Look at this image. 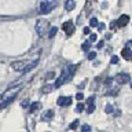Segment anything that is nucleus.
<instances>
[{
	"label": "nucleus",
	"mask_w": 132,
	"mask_h": 132,
	"mask_svg": "<svg viewBox=\"0 0 132 132\" xmlns=\"http://www.w3.org/2000/svg\"><path fill=\"white\" fill-rule=\"evenodd\" d=\"M21 105H22V107H26V106L29 105V102H28V101H23L22 103H21Z\"/></svg>",
	"instance_id": "35"
},
{
	"label": "nucleus",
	"mask_w": 132,
	"mask_h": 132,
	"mask_svg": "<svg viewBox=\"0 0 132 132\" xmlns=\"http://www.w3.org/2000/svg\"><path fill=\"white\" fill-rule=\"evenodd\" d=\"M95 40H96V35H95V33H91L89 35V41L92 43V41H95Z\"/></svg>",
	"instance_id": "29"
},
{
	"label": "nucleus",
	"mask_w": 132,
	"mask_h": 132,
	"mask_svg": "<svg viewBox=\"0 0 132 132\" xmlns=\"http://www.w3.org/2000/svg\"><path fill=\"white\" fill-rule=\"evenodd\" d=\"M56 32H58V28H56V26H52L51 29H50V33H48V37H50V39H52V37H54V36H55V35H56Z\"/></svg>",
	"instance_id": "17"
},
{
	"label": "nucleus",
	"mask_w": 132,
	"mask_h": 132,
	"mask_svg": "<svg viewBox=\"0 0 132 132\" xmlns=\"http://www.w3.org/2000/svg\"><path fill=\"white\" fill-rule=\"evenodd\" d=\"M26 66H28V62H25V61H16V62H12L11 63V68L15 72H23Z\"/></svg>",
	"instance_id": "4"
},
{
	"label": "nucleus",
	"mask_w": 132,
	"mask_h": 132,
	"mask_svg": "<svg viewBox=\"0 0 132 132\" xmlns=\"http://www.w3.org/2000/svg\"><path fill=\"white\" fill-rule=\"evenodd\" d=\"M39 107H40V103L39 102H33L32 105H30V107H29V111H30V113H35Z\"/></svg>",
	"instance_id": "16"
},
{
	"label": "nucleus",
	"mask_w": 132,
	"mask_h": 132,
	"mask_svg": "<svg viewBox=\"0 0 132 132\" xmlns=\"http://www.w3.org/2000/svg\"><path fill=\"white\" fill-rule=\"evenodd\" d=\"M55 6H56L55 0H52V2H47V0H44V2H41V4H40L39 12H40V14H48V12H51V10Z\"/></svg>",
	"instance_id": "3"
},
{
	"label": "nucleus",
	"mask_w": 132,
	"mask_h": 132,
	"mask_svg": "<svg viewBox=\"0 0 132 132\" xmlns=\"http://www.w3.org/2000/svg\"><path fill=\"white\" fill-rule=\"evenodd\" d=\"M52 89H54V85H44V87H43V92H44V94L51 92Z\"/></svg>",
	"instance_id": "19"
},
{
	"label": "nucleus",
	"mask_w": 132,
	"mask_h": 132,
	"mask_svg": "<svg viewBox=\"0 0 132 132\" xmlns=\"http://www.w3.org/2000/svg\"><path fill=\"white\" fill-rule=\"evenodd\" d=\"M78 125H80V121H78V120H74V121L69 125V128H70V129H76Z\"/></svg>",
	"instance_id": "20"
},
{
	"label": "nucleus",
	"mask_w": 132,
	"mask_h": 132,
	"mask_svg": "<svg viewBox=\"0 0 132 132\" xmlns=\"http://www.w3.org/2000/svg\"><path fill=\"white\" fill-rule=\"evenodd\" d=\"M74 7H76V2H74V0H66V2H65L66 11H72Z\"/></svg>",
	"instance_id": "15"
},
{
	"label": "nucleus",
	"mask_w": 132,
	"mask_h": 132,
	"mask_svg": "<svg viewBox=\"0 0 132 132\" xmlns=\"http://www.w3.org/2000/svg\"><path fill=\"white\" fill-rule=\"evenodd\" d=\"M37 65H39V59H35L33 62H30V63H28V66L25 68V70H23L22 73H28V72H30V70H32V69H35Z\"/></svg>",
	"instance_id": "14"
},
{
	"label": "nucleus",
	"mask_w": 132,
	"mask_h": 132,
	"mask_svg": "<svg viewBox=\"0 0 132 132\" xmlns=\"http://www.w3.org/2000/svg\"><path fill=\"white\" fill-rule=\"evenodd\" d=\"M84 33H85V35H89V33H91V29H89L88 26H85V28H84Z\"/></svg>",
	"instance_id": "33"
},
{
	"label": "nucleus",
	"mask_w": 132,
	"mask_h": 132,
	"mask_svg": "<svg viewBox=\"0 0 132 132\" xmlns=\"http://www.w3.org/2000/svg\"><path fill=\"white\" fill-rule=\"evenodd\" d=\"M105 28H106V26H105V23H99V25H98V29H99V30H101V32H102V30H103V29H105Z\"/></svg>",
	"instance_id": "32"
},
{
	"label": "nucleus",
	"mask_w": 132,
	"mask_h": 132,
	"mask_svg": "<svg viewBox=\"0 0 132 132\" xmlns=\"http://www.w3.org/2000/svg\"><path fill=\"white\" fill-rule=\"evenodd\" d=\"M103 44H105L103 41H99V43L96 44V48H102V47H103Z\"/></svg>",
	"instance_id": "34"
},
{
	"label": "nucleus",
	"mask_w": 132,
	"mask_h": 132,
	"mask_svg": "<svg viewBox=\"0 0 132 132\" xmlns=\"http://www.w3.org/2000/svg\"><path fill=\"white\" fill-rule=\"evenodd\" d=\"M116 80H117L118 84H127V82H129L131 81V76L128 73H121V74H118L117 77H116Z\"/></svg>",
	"instance_id": "5"
},
{
	"label": "nucleus",
	"mask_w": 132,
	"mask_h": 132,
	"mask_svg": "<svg viewBox=\"0 0 132 132\" xmlns=\"http://www.w3.org/2000/svg\"><path fill=\"white\" fill-rule=\"evenodd\" d=\"M76 99H77V101H82V99H84V95H82L81 92H78V94L76 95Z\"/></svg>",
	"instance_id": "30"
},
{
	"label": "nucleus",
	"mask_w": 132,
	"mask_h": 132,
	"mask_svg": "<svg viewBox=\"0 0 132 132\" xmlns=\"http://www.w3.org/2000/svg\"><path fill=\"white\" fill-rule=\"evenodd\" d=\"M111 81H113V78H111V77H107L106 80H105V84L109 85V84H111Z\"/></svg>",
	"instance_id": "31"
},
{
	"label": "nucleus",
	"mask_w": 132,
	"mask_h": 132,
	"mask_svg": "<svg viewBox=\"0 0 132 132\" xmlns=\"http://www.w3.org/2000/svg\"><path fill=\"white\" fill-rule=\"evenodd\" d=\"M131 88H132V82H131Z\"/></svg>",
	"instance_id": "37"
},
{
	"label": "nucleus",
	"mask_w": 132,
	"mask_h": 132,
	"mask_svg": "<svg viewBox=\"0 0 132 132\" xmlns=\"http://www.w3.org/2000/svg\"><path fill=\"white\" fill-rule=\"evenodd\" d=\"M128 22H129V16L125 15V14H122V15L118 18V21H117V25H118V26H127Z\"/></svg>",
	"instance_id": "11"
},
{
	"label": "nucleus",
	"mask_w": 132,
	"mask_h": 132,
	"mask_svg": "<svg viewBox=\"0 0 132 132\" xmlns=\"http://www.w3.org/2000/svg\"><path fill=\"white\" fill-rule=\"evenodd\" d=\"M127 47H129V48L132 47V41H128V43H127Z\"/></svg>",
	"instance_id": "36"
},
{
	"label": "nucleus",
	"mask_w": 132,
	"mask_h": 132,
	"mask_svg": "<svg viewBox=\"0 0 132 132\" xmlns=\"http://www.w3.org/2000/svg\"><path fill=\"white\" fill-rule=\"evenodd\" d=\"M45 78L47 80H52V78H55V72H48L45 74Z\"/></svg>",
	"instance_id": "23"
},
{
	"label": "nucleus",
	"mask_w": 132,
	"mask_h": 132,
	"mask_svg": "<svg viewBox=\"0 0 132 132\" xmlns=\"http://www.w3.org/2000/svg\"><path fill=\"white\" fill-rule=\"evenodd\" d=\"M76 111H77V113H81V111H84V105H82V103H78V105L76 106Z\"/></svg>",
	"instance_id": "24"
},
{
	"label": "nucleus",
	"mask_w": 132,
	"mask_h": 132,
	"mask_svg": "<svg viewBox=\"0 0 132 132\" xmlns=\"http://www.w3.org/2000/svg\"><path fill=\"white\" fill-rule=\"evenodd\" d=\"M62 29L65 30L66 35H73L74 33V23L72 22V21H68V22H65L63 23V26H62Z\"/></svg>",
	"instance_id": "7"
},
{
	"label": "nucleus",
	"mask_w": 132,
	"mask_h": 132,
	"mask_svg": "<svg viewBox=\"0 0 132 132\" xmlns=\"http://www.w3.org/2000/svg\"><path fill=\"white\" fill-rule=\"evenodd\" d=\"M121 56L124 58V59H127V61H129L132 59V51H131V48L129 47H125L121 51Z\"/></svg>",
	"instance_id": "12"
},
{
	"label": "nucleus",
	"mask_w": 132,
	"mask_h": 132,
	"mask_svg": "<svg viewBox=\"0 0 132 132\" xmlns=\"http://www.w3.org/2000/svg\"><path fill=\"white\" fill-rule=\"evenodd\" d=\"M95 98L94 96H89L88 99H87V113L88 114H92L94 113V110H95Z\"/></svg>",
	"instance_id": "9"
},
{
	"label": "nucleus",
	"mask_w": 132,
	"mask_h": 132,
	"mask_svg": "<svg viewBox=\"0 0 132 132\" xmlns=\"http://www.w3.org/2000/svg\"><path fill=\"white\" fill-rule=\"evenodd\" d=\"M22 85H18V87H14V88H7V91L2 95V101H7V99H14L16 96V94L21 91Z\"/></svg>",
	"instance_id": "2"
},
{
	"label": "nucleus",
	"mask_w": 132,
	"mask_h": 132,
	"mask_svg": "<svg viewBox=\"0 0 132 132\" xmlns=\"http://www.w3.org/2000/svg\"><path fill=\"white\" fill-rule=\"evenodd\" d=\"M98 19L96 18H91V21H89V26H98Z\"/></svg>",
	"instance_id": "25"
},
{
	"label": "nucleus",
	"mask_w": 132,
	"mask_h": 132,
	"mask_svg": "<svg viewBox=\"0 0 132 132\" xmlns=\"http://www.w3.org/2000/svg\"><path fill=\"white\" fill-rule=\"evenodd\" d=\"M77 68H78V65H70L68 68V70H66V73H68V78H66V81H68V82L72 81V78L74 76V73H76Z\"/></svg>",
	"instance_id": "8"
},
{
	"label": "nucleus",
	"mask_w": 132,
	"mask_h": 132,
	"mask_svg": "<svg viewBox=\"0 0 132 132\" xmlns=\"http://www.w3.org/2000/svg\"><path fill=\"white\" fill-rule=\"evenodd\" d=\"M48 26H50V22H48L47 19H39V21L36 22V26H35V29H36L37 35H39V36H43L44 33L47 32Z\"/></svg>",
	"instance_id": "1"
},
{
	"label": "nucleus",
	"mask_w": 132,
	"mask_h": 132,
	"mask_svg": "<svg viewBox=\"0 0 132 132\" xmlns=\"http://www.w3.org/2000/svg\"><path fill=\"white\" fill-rule=\"evenodd\" d=\"M12 101H14V99H7V101H3V103H0V110H3L4 107H7Z\"/></svg>",
	"instance_id": "18"
},
{
	"label": "nucleus",
	"mask_w": 132,
	"mask_h": 132,
	"mask_svg": "<svg viewBox=\"0 0 132 132\" xmlns=\"http://www.w3.org/2000/svg\"><path fill=\"white\" fill-rule=\"evenodd\" d=\"M66 69H62V72H61V76L59 77H58L56 78V81H55V84H54V88H59V87L62 85V84H63V82L66 81Z\"/></svg>",
	"instance_id": "6"
},
{
	"label": "nucleus",
	"mask_w": 132,
	"mask_h": 132,
	"mask_svg": "<svg viewBox=\"0 0 132 132\" xmlns=\"http://www.w3.org/2000/svg\"><path fill=\"white\" fill-rule=\"evenodd\" d=\"M110 62H111L113 65H116V63L118 62V56H117V55H113V56H111V59H110Z\"/></svg>",
	"instance_id": "27"
},
{
	"label": "nucleus",
	"mask_w": 132,
	"mask_h": 132,
	"mask_svg": "<svg viewBox=\"0 0 132 132\" xmlns=\"http://www.w3.org/2000/svg\"><path fill=\"white\" fill-rule=\"evenodd\" d=\"M81 48L84 50V51H88V50L91 48V41H85V43H82Z\"/></svg>",
	"instance_id": "21"
},
{
	"label": "nucleus",
	"mask_w": 132,
	"mask_h": 132,
	"mask_svg": "<svg viewBox=\"0 0 132 132\" xmlns=\"http://www.w3.org/2000/svg\"><path fill=\"white\" fill-rule=\"evenodd\" d=\"M87 58H88L89 61H94L95 58H96V52H95V51H91V52H88V55H87Z\"/></svg>",
	"instance_id": "22"
},
{
	"label": "nucleus",
	"mask_w": 132,
	"mask_h": 132,
	"mask_svg": "<svg viewBox=\"0 0 132 132\" xmlns=\"http://www.w3.org/2000/svg\"><path fill=\"white\" fill-rule=\"evenodd\" d=\"M81 131H84V132H87V131H91V127L88 125V124H85V125H82V127H81Z\"/></svg>",
	"instance_id": "28"
},
{
	"label": "nucleus",
	"mask_w": 132,
	"mask_h": 132,
	"mask_svg": "<svg viewBox=\"0 0 132 132\" xmlns=\"http://www.w3.org/2000/svg\"><path fill=\"white\" fill-rule=\"evenodd\" d=\"M70 103H72V98L70 96H59L58 98V105L59 106H70Z\"/></svg>",
	"instance_id": "10"
},
{
	"label": "nucleus",
	"mask_w": 132,
	"mask_h": 132,
	"mask_svg": "<svg viewBox=\"0 0 132 132\" xmlns=\"http://www.w3.org/2000/svg\"><path fill=\"white\" fill-rule=\"evenodd\" d=\"M105 111H106L107 114L113 113V106H111V105H106V107H105Z\"/></svg>",
	"instance_id": "26"
},
{
	"label": "nucleus",
	"mask_w": 132,
	"mask_h": 132,
	"mask_svg": "<svg viewBox=\"0 0 132 132\" xmlns=\"http://www.w3.org/2000/svg\"><path fill=\"white\" fill-rule=\"evenodd\" d=\"M54 117V111L52 110H47V111H44L43 116H41V120L43 121H51Z\"/></svg>",
	"instance_id": "13"
}]
</instances>
